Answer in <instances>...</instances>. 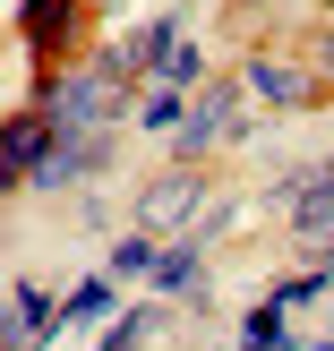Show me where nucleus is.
Instances as JSON below:
<instances>
[{
	"label": "nucleus",
	"instance_id": "obj_1",
	"mask_svg": "<svg viewBox=\"0 0 334 351\" xmlns=\"http://www.w3.org/2000/svg\"><path fill=\"white\" fill-rule=\"evenodd\" d=\"M51 154H60V120H51V112H26V120H9V137H0V171H9V180L43 171Z\"/></svg>",
	"mask_w": 334,
	"mask_h": 351
},
{
	"label": "nucleus",
	"instance_id": "obj_2",
	"mask_svg": "<svg viewBox=\"0 0 334 351\" xmlns=\"http://www.w3.org/2000/svg\"><path fill=\"white\" fill-rule=\"evenodd\" d=\"M189 206H198V180H189V171H171V180H154V197H146V232H154V223H180Z\"/></svg>",
	"mask_w": 334,
	"mask_h": 351
},
{
	"label": "nucleus",
	"instance_id": "obj_3",
	"mask_svg": "<svg viewBox=\"0 0 334 351\" xmlns=\"http://www.w3.org/2000/svg\"><path fill=\"white\" fill-rule=\"evenodd\" d=\"M291 223H300V232H326V223H334V171H309V180H300V215H291Z\"/></svg>",
	"mask_w": 334,
	"mask_h": 351
},
{
	"label": "nucleus",
	"instance_id": "obj_4",
	"mask_svg": "<svg viewBox=\"0 0 334 351\" xmlns=\"http://www.w3.org/2000/svg\"><path fill=\"white\" fill-rule=\"evenodd\" d=\"M223 129H232V95H223V86H215V95L198 103V120H189V137H180V154H198L206 137H223Z\"/></svg>",
	"mask_w": 334,
	"mask_h": 351
},
{
	"label": "nucleus",
	"instance_id": "obj_5",
	"mask_svg": "<svg viewBox=\"0 0 334 351\" xmlns=\"http://www.w3.org/2000/svg\"><path fill=\"white\" fill-rule=\"evenodd\" d=\"M154 266H163V249H154V232H129V240L112 249V274H120V283H129V274H146V283H154Z\"/></svg>",
	"mask_w": 334,
	"mask_h": 351
},
{
	"label": "nucleus",
	"instance_id": "obj_6",
	"mask_svg": "<svg viewBox=\"0 0 334 351\" xmlns=\"http://www.w3.org/2000/svg\"><path fill=\"white\" fill-rule=\"evenodd\" d=\"M69 9H77V0H26V34H34V43H60V26H69Z\"/></svg>",
	"mask_w": 334,
	"mask_h": 351
},
{
	"label": "nucleus",
	"instance_id": "obj_7",
	"mask_svg": "<svg viewBox=\"0 0 334 351\" xmlns=\"http://www.w3.org/2000/svg\"><path fill=\"white\" fill-rule=\"evenodd\" d=\"M198 249H189V240H180V249H163V266H154V291H189V283H198Z\"/></svg>",
	"mask_w": 334,
	"mask_h": 351
},
{
	"label": "nucleus",
	"instance_id": "obj_8",
	"mask_svg": "<svg viewBox=\"0 0 334 351\" xmlns=\"http://www.w3.org/2000/svg\"><path fill=\"white\" fill-rule=\"evenodd\" d=\"M198 69H206V51H198V43H189V34H180V43H171L163 60H154V77H163V86H189V77H198Z\"/></svg>",
	"mask_w": 334,
	"mask_h": 351
},
{
	"label": "nucleus",
	"instance_id": "obj_9",
	"mask_svg": "<svg viewBox=\"0 0 334 351\" xmlns=\"http://www.w3.org/2000/svg\"><path fill=\"white\" fill-rule=\"evenodd\" d=\"M249 86H257V95H274V103H291V95H300V69H283V60H257V69H249Z\"/></svg>",
	"mask_w": 334,
	"mask_h": 351
},
{
	"label": "nucleus",
	"instance_id": "obj_10",
	"mask_svg": "<svg viewBox=\"0 0 334 351\" xmlns=\"http://www.w3.org/2000/svg\"><path fill=\"white\" fill-rule=\"evenodd\" d=\"M103 308H112V283H77L60 300V326H77V317H103Z\"/></svg>",
	"mask_w": 334,
	"mask_h": 351
},
{
	"label": "nucleus",
	"instance_id": "obj_11",
	"mask_svg": "<svg viewBox=\"0 0 334 351\" xmlns=\"http://www.w3.org/2000/svg\"><path fill=\"white\" fill-rule=\"evenodd\" d=\"M154 326H163V317H154V308H129V317H120L112 335H103V351H137V343L154 335Z\"/></svg>",
	"mask_w": 334,
	"mask_h": 351
},
{
	"label": "nucleus",
	"instance_id": "obj_12",
	"mask_svg": "<svg viewBox=\"0 0 334 351\" xmlns=\"http://www.w3.org/2000/svg\"><path fill=\"white\" fill-rule=\"evenodd\" d=\"M249 343H274V351H291V326H283V300H266L249 317Z\"/></svg>",
	"mask_w": 334,
	"mask_h": 351
},
{
	"label": "nucleus",
	"instance_id": "obj_13",
	"mask_svg": "<svg viewBox=\"0 0 334 351\" xmlns=\"http://www.w3.org/2000/svg\"><path fill=\"white\" fill-rule=\"evenodd\" d=\"M171 120H180V86H154L146 95V129H171Z\"/></svg>",
	"mask_w": 334,
	"mask_h": 351
},
{
	"label": "nucleus",
	"instance_id": "obj_14",
	"mask_svg": "<svg viewBox=\"0 0 334 351\" xmlns=\"http://www.w3.org/2000/svg\"><path fill=\"white\" fill-rule=\"evenodd\" d=\"M318 291H326V266H309V274H291V283L274 291V300H283V308H300V300H318Z\"/></svg>",
	"mask_w": 334,
	"mask_h": 351
},
{
	"label": "nucleus",
	"instance_id": "obj_15",
	"mask_svg": "<svg viewBox=\"0 0 334 351\" xmlns=\"http://www.w3.org/2000/svg\"><path fill=\"white\" fill-rule=\"evenodd\" d=\"M240 351H274V343H240Z\"/></svg>",
	"mask_w": 334,
	"mask_h": 351
},
{
	"label": "nucleus",
	"instance_id": "obj_16",
	"mask_svg": "<svg viewBox=\"0 0 334 351\" xmlns=\"http://www.w3.org/2000/svg\"><path fill=\"white\" fill-rule=\"evenodd\" d=\"M17 351H26V343H17Z\"/></svg>",
	"mask_w": 334,
	"mask_h": 351
}]
</instances>
